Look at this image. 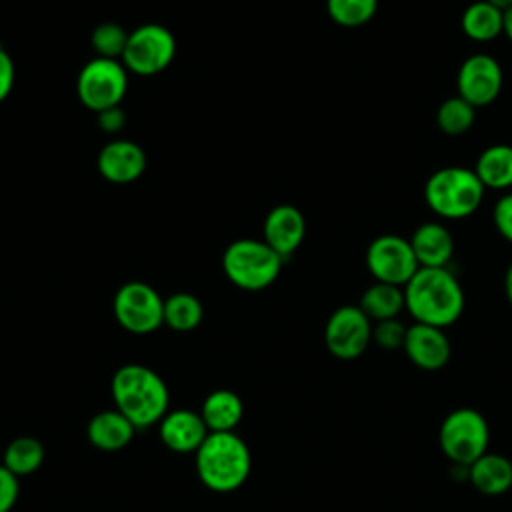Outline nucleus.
Instances as JSON below:
<instances>
[{
    "label": "nucleus",
    "mask_w": 512,
    "mask_h": 512,
    "mask_svg": "<svg viewBox=\"0 0 512 512\" xmlns=\"http://www.w3.org/2000/svg\"><path fill=\"white\" fill-rule=\"evenodd\" d=\"M404 304L414 322L448 328L464 312V290L446 268H418L404 286Z\"/></svg>",
    "instance_id": "nucleus-1"
},
{
    "label": "nucleus",
    "mask_w": 512,
    "mask_h": 512,
    "mask_svg": "<svg viewBox=\"0 0 512 512\" xmlns=\"http://www.w3.org/2000/svg\"><path fill=\"white\" fill-rule=\"evenodd\" d=\"M114 408L122 412L136 430L158 424L168 412L170 392L166 382L144 364L120 366L110 382Z\"/></svg>",
    "instance_id": "nucleus-2"
},
{
    "label": "nucleus",
    "mask_w": 512,
    "mask_h": 512,
    "mask_svg": "<svg viewBox=\"0 0 512 512\" xmlns=\"http://www.w3.org/2000/svg\"><path fill=\"white\" fill-rule=\"evenodd\" d=\"M196 456V474L212 492H234L250 476L252 454L236 432H210Z\"/></svg>",
    "instance_id": "nucleus-3"
},
{
    "label": "nucleus",
    "mask_w": 512,
    "mask_h": 512,
    "mask_svg": "<svg viewBox=\"0 0 512 512\" xmlns=\"http://www.w3.org/2000/svg\"><path fill=\"white\" fill-rule=\"evenodd\" d=\"M484 192L486 188L476 172L460 166L440 168L424 184L426 206L448 220H462L474 214Z\"/></svg>",
    "instance_id": "nucleus-4"
},
{
    "label": "nucleus",
    "mask_w": 512,
    "mask_h": 512,
    "mask_svg": "<svg viewBox=\"0 0 512 512\" xmlns=\"http://www.w3.org/2000/svg\"><path fill=\"white\" fill-rule=\"evenodd\" d=\"M284 258L276 254L264 240L240 238L226 246L222 254V270L226 278L248 292L264 290L280 276Z\"/></svg>",
    "instance_id": "nucleus-5"
},
{
    "label": "nucleus",
    "mask_w": 512,
    "mask_h": 512,
    "mask_svg": "<svg viewBox=\"0 0 512 512\" xmlns=\"http://www.w3.org/2000/svg\"><path fill=\"white\" fill-rule=\"evenodd\" d=\"M490 426L482 412L474 408H456L448 412L438 428V446L454 464L468 468L488 452Z\"/></svg>",
    "instance_id": "nucleus-6"
},
{
    "label": "nucleus",
    "mask_w": 512,
    "mask_h": 512,
    "mask_svg": "<svg viewBox=\"0 0 512 512\" xmlns=\"http://www.w3.org/2000/svg\"><path fill=\"white\" fill-rule=\"evenodd\" d=\"M176 56V38L162 24H142L128 34L120 62L136 76H154L164 72Z\"/></svg>",
    "instance_id": "nucleus-7"
},
{
    "label": "nucleus",
    "mask_w": 512,
    "mask_h": 512,
    "mask_svg": "<svg viewBox=\"0 0 512 512\" xmlns=\"http://www.w3.org/2000/svg\"><path fill=\"white\" fill-rule=\"evenodd\" d=\"M128 90V70L120 60L92 58L86 62L76 80L78 100L92 112L120 106Z\"/></svg>",
    "instance_id": "nucleus-8"
},
{
    "label": "nucleus",
    "mask_w": 512,
    "mask_h": 512,
    "mask_svg": "<svg viewBox=\"0 0 512 512\" xmlns=\"http://www.w3.org/2000/svg\"><path fill=\"white\" fill-rule=\"evenodd\" d=\"M116 322L132 334H150L164 324V298L146 282L122 284L112 300Z\"/></svg>",
    "instance_id": "nucleus-9"
},
{
    "label": "nucleus",
    "mask_w": 512,
    "mask_h": 512,
    "mask_svg": "<svg viewBox=\"0 0 512 512\" xmlns=\"http://www.w3.org/2000/svg\"><path fill=\"white\" fill-rule=\"evenodd\" d=\"M372 342V320L360 306L336 308L324 328V344L334 358L354 360L366 352Z\"/></svg>",
    "instance_id": "nucleus-10"
},
{
    "label": "nucleus",
    "mask_w": 512,
    "mask_h": 512,
    "mask_svg": "<svg viewBox=\"0 0 512 512\" xmlns=\"http://www.w3.org/2000/svg\"><path fill=\"white\" fill-rule=\"evenodd\" d=\"M366 266L376 282H386L402 288L420 268L412 252L410 240L396 234H382L370 242L366 250Z\"/></svg>",
    "instance_id": "nucleus-11"
},
{
    "label": "nucleus",
    "mask_w": 512,
    "mask_h": 512,
    "mask_svg": "<svg viewBox=\"0 0 512 512\" xmlns=\"http://www.w3.org/2000/svg\"><path fill=\"white\" fill-rule=\"evenodd\" d=\"M504 74L502 66L490 54H472L468 56L458 70L456 90L474 108L492 104L502 90Z\"/></svg>",
    "instance_id": "nucleus-12"
},
{
    "label": "nucleus",
    "mask_w": 512,
    "mask_h": 512,
    "mask_svg": "<svg viewBox=\"0 0 512 512\" xmlns=\"http://www.w3.org/2000/svg\"><path fill=\"white\" fill-rule=\"evenodd\" d=\"M402 350L406 352L408 360L426 372H436L442 370L452 354L450 340L444 332V328L428 326L414 322L406 330V340Z\"/></svg>",
    "instance_id": "nucleus-13"
},
{
    "label": "nucleus",
    "mask_w": 512,
    "mask_h": 512,
    "mask_svg": "<svg viewBox=\"0 0 512 512\" xmlns=\"http://www.w3.org/2000/svg\"><path fill=\"white\" fill-rule=\"evenodd\" d=\"M96 168L112 184H130L144 174L146 154L136 142L116 138L100 148Z\"/></svg>",
    "instance_id": "nucleus-14"
},
{
    "label": "nucleus",
    "mask_w": 512,
    "mask_h": 512,
    "mask_svg": "<svg viewBox=\"0 0 512 512\" xmlns=\"http://www.w3.org/2000/svg\"><path fill=\"white\" fill-rule=\"evenodd\" d=\"M306 236V220L292 204L274 206L262 226V240L284 260L292 256Z\"/></svg>",
    "instance_id": "nucleus-15"
},
{
    "label": "nucleus",
    "mask_w": 512,
    "mask_h": 512,
    "mask_svg": "<svg viewBox=\"0 0 512 512\" xmlns=\"http://www.w3.org/2000/svg\"><path fill=\"white\" fill-rule=\"evenodd\" d=\"M162 444L178 454H194L210 434L200 412L194 410H168L158 422Z\"/></svg>",
    "instance_id": "nucleus-16"
},
{
    "label": "nucleus",
    "mask_w": 512,
    "mask_h": 512,
    "mask_svg": "<svg viewBox=\"0 0 512 512\" xmlns=\"http://www.w3.org/2000/svg\"><path fill=\"white\" fill-rule=\"evenodd\" d=\"M410 246L420 268H446L454 256V238L440 222L420 224L410 236Z\"/></svg>",
    "instance_id": "nucleus-17"
},
{
    "label": "nucleus",
    "mask_w": 512,
    "mask_h": 512,
    "mask_svg": "<svg viewBox=\"0 0 512 512\" xmlns=\"http://www.w3.org/2000/svg\"><path fill=\"white\" fill-rule=\"evenodd\" d=\"M136 434L134 424L116 408L94 414L86 426L90 444L102 452H118L126 448Z\"/></svg>",
    "instance_id": "nucleus-18"
},
{
    "label": "nucleus",
    "mask_w": 512,
    "mask_h": 512,
    "mask_svg": "<svg viewBox=\"0 0 512 512\" xmlns=\"http://www.w3.org/2000/svg\"><path fill=\"white\" fill-rule=\"evenodd\" d=\"M468 480L484 496H500L512 488V460L486 452L466 468Z\"/></svg>",
    "instance_id": "nucleus-19"
},
{
    "label": "nucleus",
    "mask_w": 512,
    "mask_h": 512,
    "mask_svg": "<svg viewBox=\"0 0 512 512\" xmlns=\"http://www.w3.org/2000/svg\"><path fill=\"white\" fill-rule=\"evenodd\" d=\"M244 414L240 396L232 390L210 392L200 408V416L210 432H234Z\"/></svg>",
    "instance_id": "nucleus-20"
},
{
    "label": "nucleus",
    "mask_w": 512,
    "mask_h": 512,
    "mask_svg": "<svg viewBox=\"0 0 512 512\" xmlns=\"http://www.w3.org/2000/svg\"><path fill=\"white\" fill-rule=\"evenodd\" d=\"M476 176L490 190H508L512 186V146L492 144L480 152L476 166Z\"/></svg>",
    "instance_id": "nucleus-21"
},
{
    "label": "nucleus",
    "mask_w": 512,
    "mask_h": 512,
    "mask_svg": "<svg viewBox=\"0 0 512 512\" xmlns=\"http://www.w3.org/2000/svg\"><path fill=\"white\" fill-rule=\"evenodd\" d=\"M358 306L372 322L398 318V314L406 310L404 288L386 282H374L364 290Z\"/></svg>",
    "instance_id": "nucleus-22"
},
{
    "label": "nucleus",
    "mask_w": 512,
    "mask_h": 512,
    "mask_svg": "<svg viewBox=\"0 0 512 512\" xmlns=\"http://www.w3.org/2000/svg\"><path fill=\"white\" fill-rule=\"evenodd\" d=\"M462 32L474 42H490L504 34V12L486 0L472 2L462 14Z\"/></svg>",
    "instance_id": "nucleus-23"
},
{
    "label": "nucleus",
    "mask_w": 512,
    "mask_h": 512,
    "mask_svg": "<svg viewBox=\"0 0 512 512\" xmlns=\"http://www.w3.org/2000/svg\"><path fill=\"white\" fill-rule=\"evenodd\" d=\"M204 318L202 302L190 292H176L164 298V324L176 332H190Z\"/></svg>",
    "instance_id": "nucleus-24"
},
{
    "label": "nucleus",
    "mask_w": 512,
    "mask_h": 512,
    "mask_svg": "<svg viewBox=\"0 0 512 512\" xmlns=\"http://www.w3.org/2000/svg\"><path fill=\"white\" fill-rule=\"evenodd\" d=\"M44 462V446L38 438L32 436H18L14 438L2 454V464L20 476H28L32 472H36Z\"/></svg>",
    "instance_id": "nucleus-25"
},
{
    "label": "nucleus",
    "mask_w": 512,
    "mask_h": 512,
    "mask_svg": "<svg viewBox=\"0 0 512 512\" xmlns=\"http://www.w3.org/2000/svg\"><path fill=\"white\" fill-rule=\"evenodd\" d=\"M474 118H476V108L468 104L464 98H460L458 94L452 98H446L436 112V124L448 136H460L468 132L474 124Z\"/></svg>",
    "instance_id": "nucleus-26"
},
{
    "label": "nucleus",
    "mask_w": 512,
    "mask_h": 512,
    "mask_svg": "<svg viewBox=\"0 0 512 512\" xmlns=\"http://www.w3.org/2000/svg\"><path fill=\"white\" fill-rule=\"evenodd\" d=\"M378 10V0H326V12L342 28L368 24Z\"/></svg>",
    "instance_id": "nucleus-27"
},
{
    "label": "nucleus",
    "mask_w": 512,
    "mask_h": 512,
    "mask_svg": "<svg viewBox=\"0 0 512 512\" xmlns=\"http://www.w3.org/2000/svg\"><path fill=\"white\" fill-rule=\"evenodd\" d=\"M128 34L120 24L116 22H102L92 30L90 44L98 58H110L120 60L128 42Z\"/></svg>",
    "instance_id": "nucleus-28"
},
{
    "label": "nucleus",
    "mask_w": 512,
    "mask_h": 512,
    "mask_svg": "<svg viewBox=\"0 0 512 512\" xmlns=\"http://www.w3.org/2000/svg\"><path fill=\"white\" fill-rule=\"evenodd\" d=\"M406 330H408V326H404L398 318L374 322L372 324V342H376V346H380L384 350H398L404 346Z\"/></svg>",
    "instance_id": "nucleus-29"
},
{
    "label": "nucleus",
    "mask_w": 512,
    "mask_h": 512,
    "mask_svg": "<svg viewBox=\"0 0 512 512\" xmlns=\"http://www.w3.org/2000/svg\"><path fill=\"white\" fill-rule=\"evenodd\" d=\"M20 494V480L4 464H0V512H10Z\"/></svg>",
    "instance_id": "nucleus-30"
},
{
    "label": "nucleus",
    "mask_w": 512,
    "mask_h": 512,
    "mask_svg": "<svg viewBox=\"0 0 512 512\" xmlns=\"http://www.w3.org/2000/svg\"><path fill=\"white\" fill-rule=\"evenodd\" d=\"M492 220H494V226L498 230V234L512 242V192L504 194L496 206H494V212H492Z\"/></svg>",
    "instance_id": "nucleus-31"
},
{
    "label": "nucleus",
    "mask_w": 512,
    "mask_h": 512,
    "mask_svg": "<svg viewBox=\"0 0 512 512\" xmlns=\"http://www.w3.org/2000/svg\"><path fill=\"white\" fill-rule=\"evenodd\" d=\"M14 78H16L14 60H12V56L0 46V102L6 100L8 94L12 92Z\"/></svg>",
    "instance_id": "nucleus-32"
},
{
    "label": "nucleus",
    "mask_w": 512,
    "mask_h": 512,
    "mask_svg": "<svg viewBox=\"0 0 512 512\" xmlns=\"http://www.w3.org/2000/svg\"><path fill=\"white\" fill-rule=\"evenodd\" d=\"M124 124H126V114H124V110L120 106H114V108L98 112V126L106 134L120 132L124 128Z\"/></svg>",
    "instance_id": "nucleus-33"
},
{
    "label": "nucleus",
    "mask_w": 512,
    "mask_h": 512,
    "mask_svg": "<svg viewBox=\"0 0 512 512\" xmlns=\"http://www.w3.org/2000/svg\"><path fill=\"white\" fill-rule=\"evenodd\" d=\"M504 294L508 304L512 306V264L506 268V274H504Z\"/></svg>",
    "instance_id": "nucleus-34"
},
{
    "label": "nucleus",
    "mask_w": 512,
    "mask_h": 512,
    "mask_svg": "<svg viewBox=\"0 0 512 512\" xmlns=\"http://www.w3.org/2000/svg\"><path fill=\"white\" fill-rule=\"evenodd\" d=\"M504 36L512 42V6L504 12Z\"/></svg>",
    "instance_id": "nucleus-35"
},
{
    "label": "nucleus",
    "mask_w": 512,
    "mask_h": 512,
    "mask_svg": "<svg viewBox=\"0 0 512 512\" xmlns=\"http://www.w3.org/2000/svg\"><path fill=\"white\" fill-rule=\"evenodd\" d=\"M488 4H492L494 8H498V10H502V12H506L510 6H512V0H486Z\"/></svg>",
    "instance_id": "nucleus-36"
}]
</instances>
